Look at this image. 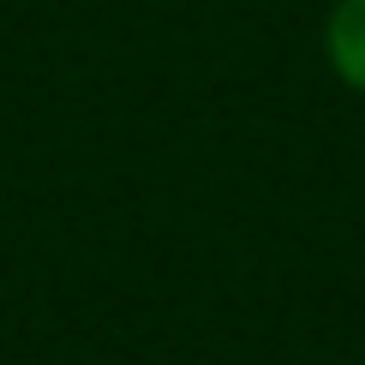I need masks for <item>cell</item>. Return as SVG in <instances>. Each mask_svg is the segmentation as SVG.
<instances>
[{
	"mask_svg": "<svg viewBox=\"0 0 365 365\" xmlns=\"http://www.w3.org/2000/svg\"><path fill=\"white\" fill-rule=\"evenodd\" d=\"M324 54H329V72L365 96V0H336L329 6V24H324Z\"/></svg>",
	"mask_w": 365,
	"mask_h": 365,
	"instance_id": "obj_1",
	"label": "cell"
}]
</instances>
